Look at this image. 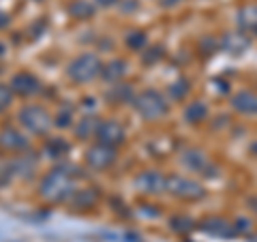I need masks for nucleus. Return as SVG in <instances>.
Returning a JSON list of instances; mask_svg holds the SVG:
<instances>
[{
    "label": "nucleus",
    "mask_w": 257,
    "mask_h": 242,
    "mask_svg": "<svg viewBox=\"0 0 257 242\" xmlns=\"http://www.w3.org/2000/svg\"><path fill=\"white\" fill-rule=\"evenodd\" d=\"M94 67H96V62L92 58H82V60L75 64V75L79 79H88V77L94 73Z\"/></svg>",
    "instance_id": "nucleus-1"
},
{
    "label": "nucleus",
    "mask_w": 257,
    "mask_h": 242,
    "mask_svg": "<svg viewBox=\"0 0 257 242\" xmlns=\"http://www.w3.org/2000/svg\"><path fill=\"white\" fill-rule=\"evenodd\" d=\"M7 101H9V94H7V90H3V88H0V109L7 105Z\"/></svg>",
    "instance_id": "nucleus-2"
},
{
    "label": "nucleus",
    "mask_w": 257,
    "mask_h": 242,
    "mask_svg": "<svg viewBox=\"0 0 257 242\" xmlns=\"http://www.w3.org/2000/svg\"><path fill=\"white\" fill-rule=\"evenodd\" d=\"M101 3H103V5H109V3H114V0H101Z\"/></svg>",
    "instance_id": "nucleus-3"
}]
</instances>
